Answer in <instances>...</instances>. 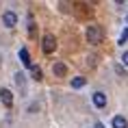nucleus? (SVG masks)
Returning <instances> with one entry per match:
<instances>
[{
    "label": "nucleus",
    "mask_w": 128,
    "mask_h": 128,
    "mask_svg": "<svg viewBox=\"0 0 128 128\" xmlns=\"http://www.w3.org/2000/svg\"><path fill=\"white\" fill-rule=\"evenodd\" d=\"M15 82H18V85L24 82V74H22V72H20V74H15Z\"/></svg>",
    "instance_id": "obj_12"
},
{
    "label": "nucleus",
    "mask_w": 128,
    "mask_h": 128,
    "mask_svg": "<svg viewBox=\"0 0 128 128\" xmlns=\"http://www.w3.org/2000/svg\"><path fill=\"white\" fill-rule=\"evenodd\" d=\"M20 59H22V63H24L26 68H33V65H30V54H28L26 48H22V50H20Z\"/></svg>",
    "instance_id": "obj_7"
},
{
    "label": "nucleus",
    "mask_w": 128,
    "mask_h": 128,
    "mask_svg": "<svg viewBox=\"0 0 128 128\" xmlns=\"http://www.w3.org/2000/svg\"><path fill=\"white\" fill-rule=\"evenodd\" d=\"M126 39H128V28H124V33L120 35V44H124Z\"/></svg>",
    "instance_id": "obj_11"
},
{
    "label": "nucleus",
    "mask_w": 128,
    "mask_h": 128,
    "mask_svg": "<svg viewBox=\"0 0 128 128\" xmlns=\"http://www.w3.org/2000/svg\"><path fill=\"white\" fill-rule=\"evenodd\" d=\"M41 48H44V52H46V54L54 52V48H56V41H54L52 35H46V37H44V44H41Z\"/></svg>",
    "instance_id": "obj_2"
},
{
    "label": "nucleus",
    "mask_w": 128,
    "mask_h": 128,
    "mask_svg": "<svg viewBox=\"0 0 128 128\" xmlns=\"http://www.w3.org/2000/svg\"><path fill=\"white\" fill-rule=\"evenodd\" d=\"M0 100H2V104L9 108L11 104H13V96H11V91H9V89H0Z\"/></svg>",
    "instance_id": "obj_4"
},
{
    "label": "nucleus",
    "mask_w": 128,
    "mask_h": 128,
    "mask_svg": "<svg viewBox=\"0 0 128 128\" xmlns=\"http://www.w3.org/2000/svg\"><path fill=\"white\" fill-rule=\"evenodd\" d=\"M126 24H128V18H126Z\"/></svg>",
    "instance_id": "obj_15"
},
{
    "label": "nucleus",
    "mask_w": 128,
    "mask_h": 128,
    "mask_svg": "<svg viewBox=\"0 0 128 128\" xmlns=\"http://www.w3.org/2000/svg\"><path fill=\"white\" fill-rule=\"evenodd\" d=\"M94 104L98 108H104V106H106V96L102 94V91H96V94H94Z\"/></svg>",
    "instance_id": "obj_5"
},
{
    "label": "nucleus",
    "mask_w": 128,
    "mask_h": 128,
    "mask_svg": "<svg viewBox=\"0 0 128 128\" xmlns=\"http://www.w3.org/2000/svg\"><path fill=\"white\" fill-rule=\"evenodd\" d=\"M30 70H33V78H35V80H39V78H41V70H39V68H35V65H33Z\"/></svg>",
    "instance_id": "obj_10"
},
{
    "label": "nucleus",
    "mask_w": 128,
    "mask_h": 128,
    "mask_svg": "<svg viewBox=\"0 0 128 128\" xmlns=\"http://www.w3.org/2000/svg\"><path fill=\"white\" fill-rule=\"evenodd\" d=\"M87 39L91 41V44H100L102 41V30L98 26H89L87 28Z\"/></svg>",
    "instance_id": "obj_1"
},
{
    "label": "nucleus",
    "mask_w": 128,
    "mask_h": 128,
    "mask_svg": "<svg viewBox=\"0 0 128 128\" xmlns=\"http://www.w3.org/2000/svg\"><path fill=\"white\" fill-rule=\"evenodd\" d=\"M82 85H85V78H82V76H78V78H74V80H72V87H74V89L82 87Z\"/></svg>",
    "instance_id": "obj_9"
},
{
    "label": "nucleus",
    "mask_w": 128,
    "mask_h": 128,
    "mask_svg": "<svg viewBox=\"0 0 128 128\" xmlns=\"http://www.w3.org/2000/svg\"><path fill=\"white\" fill-rule=\"evenodd\" d=\"M52 72L56 76H65V72H68V70H65V65H63V63H54L52 65Z\"/></svg>",
    "instance_id": "obj_8"
},
{
    "label": "nucleus",
    "mask_w": 128,
    "mask_h": 128,
    "mask_svg": "<svg viewBox=\"0 0 128 128\" xmlns=\"http://www.w3.org/2000/svg\"><path fill=\"white\" fill-rule=\"evenodd\" d=\"M115 72H117L120 76H126V72H124V68H122V65H115Z\"/></svg>",
    "instance_id": "obj_13"
},
{
    "label": "nucleus",
    "mask_w": 128,
    "mask_h": 128,
    "mask_svg": "<svg viewBox=\"0 0 128 128\" xmlns=\"http://www.w3.org/2000/svg\"><path fill=\"white\" fill-rule=\"evenodd\" d=\"M122 63H124V65H128V52H124V56H122Z\"/></svg>",
    "instance_id": "obj_14"
},
{
    "label": "nucleus",
    "mask_w": 128,
    "mask_h": 128,
    "mask_svg": "<svg viewBox=\"0 0 128 128\" xmlns=\"http://www.w3.org/2000/svg\"><path fill=\"white\" fill-rule=\"evenodd\" d=\"M113 128H128V122L124 115H115L113 117Z\"/></svg>",
    "instance_id": "obj_6"
},
{
    "label": "nucleus",
    "mask_w": 128,
    "mask_h": 128,
    "mask_svg": "<svg viewBox=\"0 0 128 128\" xmlns=\"http://www.w3.org/2000/svg\"><path fill=\"white\" fill-rule=\"evenodd\" d=\"M15 22H18V15H15L13 11H7V13L2 15V24H4L7 28H13V26H15Z\"/></svg>",
    "instance_id": "obj_3"
}]
</instances>
